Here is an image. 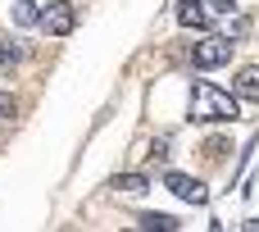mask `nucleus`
Returning a JSON list of instances; mask_svg holds the SVG:
<instances>
[{
	"label": "nucleus",
	"instance_id": "1",
	"mask_svg": "<svg viewBox=\"0 0 259 232\" xmlns=\"http://www.w3.org/2000/svg\"><path fill=\"white\" fill-rule=\"evenodd\" d=\"M241 114L237 96L219 91L214 82H191V119L196 123H232Z\"/></svg>",
	"mask_w": 259,
	"mask_h": 232
},
{
	"label": "nucleus",
	"instance_id": "2",
	"mask_svg": "<svg viewBox=\"0 0 259 232\" xmlns=\"http://www.w3.org/2000/svg\"><path fill=\"white\" fill-rule=\"evenodd\" d=\"M232 46H237V41H228L223 32H214V36H205V41L191 46V64H196V68H223V64L232 59Z\"/></svg>",
	"mask_w": 259,
	"mask_h": 232
},
{
	"label": "nucleus",
	"instance_id": "3",
	"mask_svg": "<svg viewBox=\"0 0 259 232\" xmlns=\"http://www.w3.org/2000/svg\"><path fill=\"white\" fill-rule=\"evenodd\" d=\"M36 27H46V36H68V32L77 27V9H73L68 0H55V5H46V9H41Z\"/></svg>",
	"mask_w": 259,
	"mask_h": 232
},
{
	"label": "nucleus",
	"instance_id": "4",
	"mask_svg": "<svg viewBox=\"0 0 259 232\" xmlns=\"http://www.w3.org/2000/svg\"><path fill=\"white\" fill-rule=\"evenodd\" d=\"M164 187H168L178 201H187V205H205V201H209L205 182H200V178H187V173H168V178H164Z\"/></svg>",
	"mask_w": 259,
	"mask_h": 232
},
{
	"label": "nucleus",
	"instance_id": "5",
	"mask_svg": "<svg viewBox=\"0 0 259 232\" xmlns=\"http://www.w3.org/2000/svg\"><path fill=\"white\" fill-rule=\"evenodd\" d=\"M178 23L205 32V27H209V5H205V0H182V5H178Z\"/></svg>",
	"mask_w": 259,
	"mask_h": 232
},
{
	"label": "nucleus",
	"instance_id": "6",
	"mask_svg": "<svg viewBox=\"0 0 259 232\" xmlns=\"http://www.w3.org/2000/svg\"><path fill=\"white\" fill-rule=\"evenodd\" d=\"M232 87H237V96H241V100H259V64H246V68L237 73V82H232Z\"/></svg>",
	"mask_w": 259,
	"mask_h": 232
},
{
	"label": "nucleus",
	"instance_id": "7",
	"mask_svg": "<svg viewBox=\"0 0 259 232\" xmlns=\"http://www.w3.org/2000/svg\"><path fill=\"white\" fill-rule=\"evenodd\" d=\"M36 18H41V5L36 0H14V23L18 27H36Z\"/></svg>",
	"mask_w": 259,
	"mask_h": 232
},
{
	"label": "nucleus",
	"instance_id": "8",
	"mask_svg": "<svg viewBox=\"0 0 259 232\" xmlns=\"http://www.w3.org/2000/svg\"><path fill=\"white\" fill-rule=\"evenodd\" d=\"M141 228L146 232H178L182 223H178L173 214H141Z\"/></svg>",
	"mask_w": 259,
	"mask_h": 232
},
{
	"label": "nucleus",
	"instance_id": "9",
	"mask_svg": "<svg viewBox=\"0 0 259 232\" xmlns=\"http://www.w3.org/2000/svg\"><path fill=\"white\" fill-rule=\"evenodd\" d=\"M114 187H118V191H127V196H137V191H146V187H150V178H146V173H118V178H114Z\"/></svg>",
	"mask_w": 259,
	"mask_h": 232
},
{
	"label": "nucleus",
	"instance_id": "10",
	"mask_svg": "<svg viewBox=\"0 0 259 232\" xmlns=\"http://www.w3.org/2000/svg\"><path fill=\"white\" fill-rule=\"evenodd\" d=\"M246 32H250V18H246V14H232V18H223V36H228V41H241Z\"/></svg>",
	"mask_w": 259,
	"mask_h": 232
},
{
	"label": "nucleus",
	"instance_id": "11",
	"mask_svg": "<svg viewBox=\"0 0 259 232\" xmlns=\"http://www.w3.org/2000/svg\"><path fill=\"white\" fill-rule=\"evenodd\" d=\"M18 59H23V55H18L14 46H5V41H0V68H14Z\"/></svg>",
	"mask_w": 259,
	"mask_h": 232
},
{
	"label": "nucleus",
	"instance_id": "12",
	"mask_svg": "<svg viewBox=\"0 0 259 232\" xmlns=\"http://www.w3.org/2000/svg\"><path fill=\"white\" fill-rule=\"evenodd\" d=\"M205 5H209V9H219V14H232V9H237V0H205Z\"/></svg>",
	"mask_w": 259,
	"mask_h": 232
},
{
	"label": "nucleus",
	"instance_id": "13",
	"mask_svg": "<svg viewBox=\"0 0 259 232\" xmlns=\"http://www.w3.org/2000/svg\"><path fill=\"white\" fill-rule=\"evenodd\" d=\"M14 109H18V105H14V96H0V119H9Z\"/></svg>",
	"mask_w": 259,
	"mask_h": 232
}]
</instances>
